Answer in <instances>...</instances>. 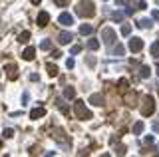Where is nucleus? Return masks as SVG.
I'll return each instance as SVG.
<instances>
[{
    "label": "nucleus",
    "mask_w": 159,
    "mask_h": 157,
    "mask_svg": "<svg viewBox=\"0 0 159 157\" xmlns=\"http://www.w3.org/2000/svg\"><path fill=\"white\" fill-rule=\"evenodd\" d=\"M76 14L82 16V18H92L96 14V8H94V2L92 0H82L76 8Z\"/></svg>",
    "instance_id": "1"
},
{
    "label": "nucleus",
    "mask_w": 159,
    "mask_h": 157,
    "mask_svg": "<svg viewBox=\"0 0 159 157\" xmlns=\"http://www.w3.org/2000/svg\"><path fill=\"white\" fill-rule=\"evenodd\" d=\"M74 114H76L78 119H92V111L86 107V101H82V100H78L74 104Z\"/></svg>",
    "instance_id": "2"
},
{
    "label": "nucleus",
    "mask_w": 159,
    "mask_h": 157,
    "mask_svg": "<svg viewBox=\"0 0 159 157\" xmlns=\"http://www.w3.org/2000/svg\"><path fill=\"white\" fill-rule=\"evenodd\" d=\"M153 111H155V100H153V95H145L143 104H141V115L147 117V115H153Z\"/></svg>",
    "instance_id": "3"
},
{
    "label": "nucleus",
    "mask_w": 159,
    "mask_h": 157,
    "mask_svg": "<svg viewBox=\"0 0 159 157\" xmlns=\"http://www.w3.org/2000/svg\"><path fill=\"white\" fill-rule=\"evenodd\" d=\"M101 40H103V44L111 46V44H116V40H117V34L113 32L111 28H103V30H101Z\"/></svg>",
    "instance_id": "4"
},
{
    "label": "nucleus",
    "mask_w": 159,
    "mask_h": 157,
    "mask_svg": "<svg viewBox=\"0 0 159 157\" xmlns=\"http://www.w3.org/2000/svg\"><path fill=\"white\" fill-rule=\"evenodd\" d=\"M4 72H6V76H8V80H18V66H16L14 62H10L4 66Z\"/></svg>",
    "instance_id": "5"
},
{
    "label": "nucleus",
    "mask_w": 159,
    "mask_h": 157,
    "mask_svg": "<svg viewBox=\"0 0 159 157\" xmlns=\"http://www.w3.org/2000/svg\"><path fill=\"white\" fill-rule=\"evenodd\" d=\"M52 137L56 139V141H60L62 145H68V143H70V139L66 137V133H64V129H60V127H56L52 131Z\"/></svg>",
    "instance_id": "6"
},
{
    "label": "nucleus",
    "mask_w": 159,
    "mask_h": 157,
    "mask_svg": "<svg viewBox=\"0 0 159 157\" xmlns=\"http://www.w3.org/2000/svg\"><path fill=\"white\" fill-rule=\"evenodd\" d=\"M129 50L135 52V54L141 52V50H143V40H141V38H131L129 40Z\"/></svg>",
    "instance_id": "7"
},
{
    "label": "nucleus",
    "mask_w": 159,
    "mask_h": 157,
    "mask_svg": "<svg viewBox=\"0 0 159 157\" xmlns=\"http://www.w3.org/2000/svg\"><path fill=\"white\" fill-rule=\"evenodd\" d=\"M58 22L62 24V26H72V24H74V16L70 14V12H62L60 18H58Z\"/></svg>",
    "instance_id": "8"
},
{
    "label": "nucleus",
    "mask_w": 159,
    "mask_h": 157,
    "mask_svg": "<svg viewBox=\"0 0 159 157\" xmlns=\"http://www.w3.org/2000/svg\"><path fill=\"white\" fill-rule=\"evenodd\" d=\"M72 40H74L72 32H60V34H58V42L62 44V46H66V44H70Z\"/></svg>",
    "instance_id": "9"
},
{
    "label": "nucleus",
    "mask_w": 159,
    "mask_h": 157,
    "mask_svg": "<svg viewBox=\"0 0 159 157\" xmlns=\"http://www.w3.org/2000/svg\"><path fill=\"white\" fill-rule=\"evenodd\" d=\"M36 22H38V26H40V28L48 26V22H50V14H48V12H40V14H38V18H36Z\"/></svg>",
    "instance_id": "10"
},
{
    "label": "nucleus",
    "mask_w": 159,
    "mask_h": 157,
    "mask_svg": "<svg viewBox=\"0 0 159 157\" xmlns=\"http://www.w3.org/2000/svg\"><path fill=\"white\" fill-rule=\"evenodd\" d=\"M46 115V110L44 107H34L32 111H30V119H38V117H44Z\"/></svg>",
    "instance_id": "11"
},
{
    "label": "nucleus",
    "mask_w": 159,
    "mask_h": 157,
    "mask_svg": "<svg viewBox=\"0 0 159 157\" xmlns=\"http://www.w3.org/2000/svg\"><path fill=\"white\" fill-rule=\"evenodd\" d=\"M34 54H36V48L28 46V48H26V50H24V54H22V58H24V60H28V62H30V60H34Z\"/></svg>",
    "instance_id": "12"
},
{
    "label": "nucleus",
    "mask_w": 159,
    "mask_h": 157,
    "mask_svg": "<svg viewBox=\"0 0 159 157\" xmlns=\"http://www.w3.org/2000/svg\"><path fill=\"white\" fill-rule=\"evenodd\" d=\"M90 104H92V105H101V104H103V98H101L100 94H92V95H90Z\"/></svg>",
    "instance_id": "13"
},
{
    "label": "nucleus",
    "mask_w": 159,
    "mask_h": 157,
    "mask_svg": "<svg viewBox=\"0 0 159 157\" xmlns=\"http://www.w3.org/2000/svg\"><path fill=\"white\" fill-rule=\"evenodd\" d=\"M117 86H119V91H121V94H126V91L129 90V82H127L126 78H121V80H119V84H117Z\"/></svg>",
    "instance_id": "14"
},
{
    "label": "nucleus",
    "mask_w": 159,
    "mask_h": 157,
    "mask_svg": "<svg viewBox=\"0 0 159 157\" xmlns=\"http://www.w3.org/2000/svg\"><path fill=\"white\" fill-rule=\"evenodd\" d=\"M64 98H66V100H74V98H76V90L68 86L66 90H64Z\"/></svg>",
    "instance_id": "15"
},
{
    "label": "nucleus",
    "mask_w": 159,
    "mask_h": 157,
    "mask_svg": "<svg viewBox=\"0 0 159 157\" xmlns=\"http://www.w3.org/2000/svg\"><path fill=\"white\" fill-rule=\"evenodd\" d=\"M94 32V26H90V24H82L80 26V34H84V36H87V34Z\"/></svg>",
    "instance_id": "16"
},
{
    "label": "nucleus",
    "mask_w": 159,
    "mask_h": 157,
    "mask_svg": "<svg viewBox=\"0 0 159 157\" xmlns=\"http://www.w3.org/2000/svg\"><path fill=\"white\" fill-rule=\"evenodd\" d=\"M46 70H48V74H50V76H58V68H56V66H54V64L52 62H48V64H46Z\"/></svg>",
    "instance_id": "17"
},
{
    "label": "nucleus",
    "mask_w": 159,
    "mask_h": 157,
    "mask_svg": "<svg viewBox=\"0 0 159 157\" xmlns=\"http://www.w3.org/2000/svg\"><path fill=\"white\" fill-rule=\"evenodd\" d=\"M151 56H155V58H159V40H155L153 44H151Z\"/></svg>",
    "instance_id": "18"
},
{
    "label": "nucleus",
    "mask_w": 159,
    "mask_h": 157,
    "mask_svg": "<svg viewBox=\"0 0 159 157\" xmlns=\"http://www.w3.org/2000/svg\"><path fill=\"white\" fill-rule=\"evenodd\" d=\"M87 48H90L92 52H96L97 48H100V42H97L96 38H92V40H90V42H87Z\"/></svg>",
    "instance_id": "19"
},
{
    "label": "nucleus",
    "mask_w": 159,
    "mask_h": 157,
    "mask_svg": "<svg viewBox=\"0 0 159 157\" xmlns=\"http://www.w3.org/2000/svg\"><path fill=\"white\" fill-rule=\"evenodd\" d=\"M56 104H58V107L62 110V114H64V115H70V110L66 107V104H64V100H58Z\"/></svg>",
    "instance_id": "20"
},
{
    "label": "nucleus",
    "mask_w": 159,
    "mask_h": 157,
    "mask_svg": "<svg viewBox=\"0 0 159 157\" xmlns=\"http://www.w3.org/2000/svg\"><path fill=\"white\" fill-rule=\"evenodd\" d=\"M141 131H143V121H137V123L133 125V133H135V135H139Z\"/></svg>",
    "instance_id": "21"
},
{
    "label": "nucleus",
    "mask_w": 159,
    "mask_h": 157,
    "mask_svg": "<svg viewBox=\"0 0 159 157\" xmlns=\"http://www.w3.org/2000/svg\"><path fill=\"white\" fill-rule=\"evenodd\" d=\"M28 38H30V32H22L18 36V42L20 44H26V42H28Z\"/></svg>",
    "instance_id": "22"
},
{
    "label": "nucleus",
    "mask_w": 159,
    "mask_h": 157,
    "mask_svg": "<svg viewBox=\"0 0 159 157\" xmlns=\"http://www.w3.org/2000/svg\"><path fill=\"white\" fill-rule=\"evenodd\" d=\"M113 54H116V56H123V54H126V48L121 46V44H117L116 50H113Z\"/></svg>",
    "instance_id": "23"
},
{
    "label": "nucleus",
    "mask_w": 159,
    "mask_h": 157,
    "mask_svg": "<svg viewBox=\"0 0 159 157\" xmlns=\"http://www.w3.org/2000/svg\"><path fill=\"white\" fill-rule=\"evenodd\" d=\"M149 74H151L149 66H141V78H149Z\"/></svg>",
    "instance_id": "24"
},
{
    "label": "nucleus",
    "mask_w": 159,
    "mask_h": 157,
    "mask_svg": "<svg viewBox=\"0 0 159 157\" xmlns=\"http://www.w3.org/2000/svg\"><path fill=\"white\" fill-rule=\"evenodd\" d=\"M137 26H139V28H151V22H149V20H139Z\"/></svg>",
    "instance_id": "25"
},
{
    "label": "nucleus",
    "mask_w": 159,
    "mask_h": 157,
    "mask_svg": "<svg viewBox=\"0 0 159 157\" xmlns=\"http://www.w3.org/2000/svg\"><path fill=\"white\" fill-rule=\"evenodd\" d=\"M129 32H131V26H129V24L121 26V34H123V36H129Z\"/></svg>",
    "instance_id": "26"
},
{
    "label": "nucleus",
    "mask_w": 159,
    "mask_h": 157,
    "mask_svg": "<svg viewBox=\"0 0 159 157\" xmlns=\"http://www.w3.org/2000/svg\"><path fill=\"white\" fill-rule=\"evenodd\" d=\"M40 48H42V50H50V48H52V42H50V40H44V42L40 44Z\"/></svg>",
    "instance_id": "27"
},
{
    "label": "nucleus",
    "mask_w": 159,
    "mask_h": 157,
    "mask_svg": "<svg viewBox=\"0 0 159 157\" xmlns=\"http://www.w3.org/2000/svg\"><path fill=\"white\" fill-rule=\"evenodd\" d=\"M111 18L117 20V22H121V20H123V14H121V12H113V14H111Z\"/></svg>",
    "instance_id": "28"
},
{
    "label": "nucleus",
    "mask_w": 159,
    "mask_h": 157,
    "mask_svg": "<svg viewBox=\"0 0 159 157\" xmlns=\"http://www.w3.org/2000/svg\"><path fill=\"white\" fill-rule=\"evenodd\" d=\"M80 50H82V46H72V50H70V54H80Z\"/></svg>",
    "instance_id": "29"
},
{
    "label": "nucleus",
    "mask_w": 159,
    "mask_h": 157,
    "mask_svg": "<svg viewBox=\"0 0 159 157\" xmlns=\"http://www.w3.org/2000/svg\"><path fill=\"white\" fill-rule=\"evenodd\" d=\"M87 66H90V68H94V66H96V58H94V56H90V58H87Z\"/></svg>",
    "instance_id": "30"
},
{
    "label": "nucleus",
    "mask_w": 159,
    "mask_h": 157,
    "mask_svg": "<svg viewBox=\"0 0 159 157\" xmlns=\"http://www.w3.org/2000/svg\"><path fill=\"white\" fill-rule=\"evenodd\" d=\"M12 135H14V129H4V137H12Z\"/></svg>",
    "instance_id": "31"
},
{
    "label": "nucleus",
    "mask_w": 159,
    "mask_h": 157,
    "mask_svg": "<svg viewBox=\"0 0 159 157\" xmlns=\"http://www.w3.org/2000/svg\"><path fill=\"white\" fill-rule=\"evenodd\" d=\"M52 58H54V60H58V58H62V52H60V50H54V52H52Z\"/></svg>",
    "instance_id": "32"
},
{
    "label": "nucleus",
    "mask_w": 159,
    "mask_h": 157,
    "mask_svg": "<svg viewBox=\"0 0 159 157\" xmlns=\"http://www.w3.org/2000/svg\"><path fill=\"white\" fill-rule=\"evenodd\" d=\"M116 153H117V155H123V153H126V147H123V145L116 147Z\"/></svg>",
    "instance_id": "33"
},
{
    "label": "nucleus",
    "mask_w": 159,
    "mask_h": 157,
    "mask_svg": "<svg viewBox=\"0 0 159 157\" xmlns=\"http://www.w3.org/2000/svg\"><path fill=\"white\" fill-rule=\"evenodd\" d=\"M54 2H56V6H60V8L68 4V0H54Z\"/></svg>",
    "instance_id": "34"
},
{
    "label": "nucleus",
    "mask_w": 159,
    "mask_h": 157,
    "mask_svg": "<svg viewBox=\"0 0 159 157\" xmlns=\"http://www.w3.org/2000/svg\"><path fill=\"white\" fill-rule=\"evenodd\" d=\"M66 66H68V70H72V68L76 66V62H74L72 58H70V60H68V62H66Z\"/></svg>",
    "instance_id": "35"
},
{
    "label": "nucleus",
    "mask_w": 159,
    "mask_h": 157,
    "mask_svg": "<svg viewBox=\"0 0 159 157\" xmlns=\"http://www.w3.org/2000/svg\"><path fill=\"white\" fill-rule=\"evenodd\" d=\"M151 16H153V20H157V22H159V10H153V12H151Z\"/></svg>",
    "instance_id": "36"
},
{
    "label": "nucleus",
    "mask_w": 159,
    "mask_h": 157,
    "mask_svg": "<svg viewBox=\"0 0 159 157\" xmlns=\"http://www.w3.org/2000/svg\"><path fill=\"white\" fill-rule=\"evenodd\" d=\"M145 143H153V135H147V137H145Z\"/></svg>",
    "instance_id": "37"
},
{
    "label": "nucleus",
    "mask_w": 159,
    "mask_h": 157,
    "mask_svg": "<svg viewBox=\"0 0 159 157\" xmlns=\"http://www.w3.org/2000/svg\"><path fill=\"white\" fill-rule=\"evenodd\" d=\"M30 2H32V4H36V6H38L40 2H42V0H30Z\"/></svg>",
    "instance_id": "38"
},
{
    "label": "nucleus",
    "mask_w": 159,
    "mask_h": 157,
    "mask_svg": "<svg viewBox=\"0 0 159 157\" xmlns=\"http://www.w3.org/2000/svg\"><path fill=\"white\" fill-rule=\"evenodd\" d=\"M0 149H2V141H0Z\"/></svg>",
    "instance_id": "39"
},
{
    "label": "nucleus",
    "mask_w": 159,
    "mask_h": 157,
    "mask_svg": "<svg viewBox=\"0 0 159 157\" xmlns=\"http://www.w3.org/2000/svg\"><path fill=\"white\" fill-rule=\"evenodd\" d=\"M0 90H2V86H0Z\"/></svg>",
    "instance_id": "40"
}]
</instances>
